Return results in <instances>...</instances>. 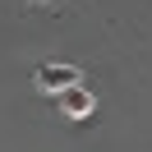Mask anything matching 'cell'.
Here are the masks:
<instances>
[{
  "label": "cell",
  "mask_w": 152,
  "mask_h": 152,
  "mask_svg": "<svg viewBox=\"0 0 152 152\" xmlns=\"http://www.w3.org/2000/svg\"><path fill=\"white\" fill-rule=\"evenodd\" d=\"M56 106L69 115V120H88V115L97 111V97L88 92L83 83H74V88H65V92H56Z\"/></svg>",
  "instance_id": "obj_2"
},
{
  "label": "cell",
  "mask_w": 152,
  "mask_h": 152,
  "mask_svg": "<svg viewBox=\"0 0 152 152\" xmlns=\"http://www.w3.org/2000/svg\"><path fill=\"white\" fill-rule=\"evenodd\" d=\"M32 5H42V10H60L65 0H32Z\"/></svg>",
  "instance_id": "obj_3"
},
{
  "label": "cell",
  "mask_w": 152,
  "mask_h": 152,
  "mask_svg": "<svg viewBox=\"0 0 152 152\" xmlns=\"http://www.w3.org/2000/svg\"><path fill=\"white\" fill-rule=\"evenodd\" d=\"M74 83H83V69L69 65V60H46V65L32 69V88H37V92H46V97L65 92V88H74Z\"/></svg>",
  "instance_id": "obj_1"
}]
</instances>
